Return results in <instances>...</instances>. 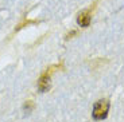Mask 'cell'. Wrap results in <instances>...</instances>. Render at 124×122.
Instances as JSON below:
<instances>
[{
	"label": "cell",
	"mask_w": 124,
	"mask_h": 122,
	"mask_svg": "<svg viewBox=\"0 0 124 122\" xmlns=\"http://www.w3.org/2000/svg\"><path fill=\"white\" fill-rule=\"evenodd\" d=\"M90 20H92V18H90V14L88 11H82V12L78 14V18H77L78 26H81V27H88L90 24Z\"/></svg>",
	"instance_id": "cell-3"
},
{
	"label": "cell",
	"mask_w": 124,
	"mask_h": 122,
	"mask_svg": "<svg viewBox=\"0 0 124 122\" xmlns=\"http://www.w3.org/2000/svg\"><path fill=\"white\" fill-rule=\"evenodd\" d=\"M32 107H34V105L31 103V102H27V103L24 105V110H27V113L32 110Z\"/></svg>",
	"instance_id": "cell-4"
},
{
	"label": "cell",
	"mask_w": 124,
	"mask_h": 122,
	"mask_svg": "<svg viewBox=\"0 0 124 122\" xmlns=\"http://www.w3.org/2000/svg\"><path fill=\"white\" fill-rule=\"evenodd\" d=\"M38 87H39V91H40V93H45V91H47V90L50 88V76H49V71H46L43 75L40 76L39 83H38Z\"/></svg>",
	"instance_id": "cell-2"
},
{
	"label": "cell",
	"mask_w": 124,
	"mask_h": 122,
	"mask_svg": "<svg viewBox=\"0 0 124 122\" xmlns=\"http://www.w3.org/2000/svg\"><path fill=\"white\" fill-rule=\"evenodd\" d=\"M108 110H109V101L108 99H100L94 103L93 107V118L96 121H101V119H105L108 115Z\"/></svg>",
	"instance_id": "cell-1"
}]
</instances>
